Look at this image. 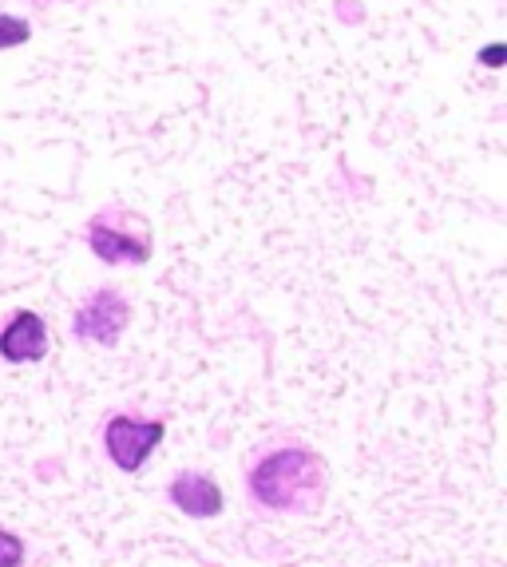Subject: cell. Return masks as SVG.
<instances>
[{
  "label": "cell",
  "instance_id": "5b68a950",
  "mask_svg": "<svg viewBox=\"0 0 507 567\" xmlns=\"http://www.w3.org/2000/svg\"><path fill=\"white\" fill-rule=\"evenodd\" d=\"M170 501L179 504L187 516H195V520H210V516L223 512V488L210 476L183 473L179 481L170 484Z\"/></svg>",
  "mask_w": 507,
  "mask_h": 567
},
{
  "label": "cell",
  "instance_id": "9c48e42d",
  "mask_svg": "<svg viewBox=\"0 0 507 567\" xmlns=\"http://www.w3.org/2000/svg\"><path fill=\"white\" fill-rule=\"evenodd\" d=\"M484 64H488V68H499V64H504V44H492L488 52H484Z\"/></svg>",
  "mask_w": 507,
  "mask_h": 567
},
{
  "label": "cell",
  "instance_id": "ba28073f",
  "mask_svg": "<svg viewBox=\"0 0 507 567\" xmlns=\"http://www.w3.org/2000/svg\"><path fill=\"white\" fill-rule=\"evenodd\" d=\"M24 564V539L0 528V567H20Z\"/></svg>",
  "mask_w": 507,
  "mask_h": 567
},
{
  "label": "cell",
  "instance_id": "8992f818",
  "mask_svg": "<svg viewBox=\"0 0 507 567\" xmlns=\"http://www.w3.org/2000/svg\"><path fill=\"white\" fill-rule=\"evenodd\" d=\"M87 238H92V250L104 262H143V258L151 255L147 246V235H123V230H115L112 218H100V223H92V230H87Z\"/></svg>",
  "mask_w": 507,
  "mask_h": 567
},
{
  "label": "cell",
  "instance_id": "277c9868",
  "mask_svg": "<svg viewBox=\"0 0 507 567\" xmlns=\"http://www.w3.org/2000/svg\"><path fill=\"white\" fill-rule=\"evenodd\" d=\"M48 353V326L40 313L24 310L17 313L4 333H0V358L12 361V365H24V361H40Z\"/></svg>",
  "mask_w": 507,
  "mask_h": 567
},
{
  "label": "cell",
  "instance_id": "3957f363",
  "mask_svg": "<svg viewBox=\"0 0 507 567\" xmlns=\"http://www.w3.org/2000/svg\"><path fill=\"white\" fill-rule=\"evenodd\" d=\"M127 322H132V306L123 302L115 290H95L84 302V310L75 313V338L115 346L120 333L127 330Z\"/></svg>",
  "mask_w": 507,
  "mask_h": 567
},
{
  "label": "cell",
  "instance_id": "52a82bcc",
  "mask_svg": "<svg viewBox=\"0 0 507 567\" xmlns=\"http://www.w3.org/2000/svg\"><path fill=\"white\" fill-rule=\"evenodd\" d=\"M29 24H24V20L20 17H4V12H0V48H17V44H24V40H29Z\"/></svg>",
  "mask_w": 507,
  "mask_h": 567
},
{
  "label": "cell",
  "instance_id": "7a4b0ae2",
  "mask_svg": "<svg viewBox=\"0 0 507 567\" xmlns=\"http://www.w3.org/2000/svg\"><path fill=\"white\" fill-rule=\"evenodd\" d=\"M107 456L120 464L123 473H139L147 456L163 445V425L159 421H135V416H115L104 429Z\"/></svg>",
  "mask_w": 507,
  "mask_h": 567
},
{
  "label": "cell",
  "instance_id": "6da1fadb",
  "mask_svg": "<svg viewBox=\"0 0 507 567\" xmlns=\"http://www.w3.org/2000/svg\"><path fill=\"white\" fill-rule=\"evenodd\" d=\"M321 488V456L310 449H278L250 473L254 501L266 508H298L301 501L318 496Z\"/></svg>",
  "mask_w": 507,
  "mask_h": 567
}]
</instances>
